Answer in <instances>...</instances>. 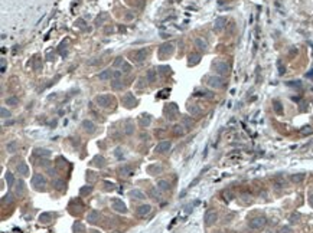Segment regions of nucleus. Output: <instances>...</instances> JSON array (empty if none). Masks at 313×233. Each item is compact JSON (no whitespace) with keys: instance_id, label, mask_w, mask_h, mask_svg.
<instances>
[{"instance_id":"obj_29","label":"nucleus","mask_w":313,"mask_h":233,"mask_svg":"<svg viewBox=\"0 0 313 233\" xmlns=\"http://www.w3.org/2000/svg\"><path fill=\"white\" fill-rule=\"evenodd\" d=\"M92 163H94V166H97V167H104L105 166V160H104V157H101V155H97Z\"/></svg>"},{"instance_id":"obj_5","label":"nucleus","mask_w":313,"mask_h":233,"mask_svg":"<svg viewBox=\"0 0 313 233\" xmlns=\"http://www.w3.org/2000/svg\"><path fill=\"white\" fill-rule=\"evenodd\" d=\"M32 186H33L36 190H43L46 186V181L43 179V176L42 174H35L32 177Z\"/></svg>"},{"instance_id":"obj_18","label":"nucleus","mask_w":313,"mask_h":233,"mask_svg":"<svg viewBox=\"0 0 313 233\" xmlns=\"http://www.w3.org/2000/svg\"><path fill=\"white\" fill-rule=\"evenodd\" d=\"M139 122H140V127H149L152 122V118L150 115H147V114H143V115H140V118H139Z\"/></svg>"},{"instance_id":"obj_35","label":"nucleus","mask_w":313,"mask_h":233,"mask_svg":"<svg viewBox=\"0 0 313 233\" xmlns=\"http://www.w3.org/2000/svg\"><path fill=\"white\" fill-rule=\"evenodd\" d=\"M35 153H36V155H39V157H51V151L49 150H42V148H38Z\"/></svg>"},{"instance_id":"obj_28","label":"nucleus","mask_w":313,"mask_h":233,"mask_svg":"<svg viewBox=\"0 0 313 233\" xmlns=\"http://www.w3.org/2000/svg\"><path fill=\"white\" fill-rule=\"evenodd\" d=\"M290 180H292L293 183H302V181L305 180V174H303V173H299V174H292Z\"/></svg>"},{"instance_id":"obj_26","label":"nucleus","mask_w":313,"mask_h":233,"mask_svg":"<svg viewBox=\"0 0 313 233\" xmlns=\"http://www.w3.org/2000/svg\"><path fill=\"white\" fill-rule=\"evenodd\" d=\"M147 171L150 173V174H157L162 171V166H159V164H152V166L147 167Z\"/></svg>"},{"instance_id":"obj_23","label":"nucleus","mask_w":313,"mask_h":233,"mask_svg":"<svg viewBox=\"0 0 313 233\" xmlns=\"http://www.w3.org/2000/svg\"><path fill=\"white\" fill-rule=\"evenodd\" d=\"M195 46L199 50H206V48H208V43H206V42H205L202 38H196L195 39Z\"/></svg>"},{"instance_id":"obj_52","label":"nucleus","mask_w":313,"mask_h":233,"mask_svg":"<svg viewBox=\"0 0 313 233\" xmlns=\"http://www.w3.org/2000/svg\"><path fill=\"white\" fill-rule=\"evenodd\" d=\"M2 201H3V203H6V201H7V203H12L13 199H12V196H10V194H6L3 199H2Z\"/></svg>"},{"instance_id":"obj_48","label":"nucleus","mask_w":313,"mask_h":233,"mask_svg":"<svg viewBox=\"0 0 313 233\" xmlns=\"http://www.w3.org/2000/svg\"><path fill=\"white\" fill-rule=\"evenodd\" d=\"M75 25L78 26V28H81V29H84V28H85V20H84V19H78V20L75 22Z\"/></svg>"},{"instance_id":"obj_53","label":"nucleus","mask_w":313,"mask_h":233,"mask_svg":"<svg viewBox=\"0 0 313 233\" xmlns=\"http://www.w3.org/2000/svg\"><path fill=\"white\" fill-rule=\"evenodd\" d=\"M224 196H225V200H227V201L232 200V197H234V194H232L231 192H225V193H224Z\"/></svg>"},{"instance_id":"obj_16","label":"nucleus","mask_w":313,"mask_h":233,"mask_svg":"<svg viewBox=\"0 0 313 233\" xmlns=\"http://www.w3.org/2000/svg\"><path fill=\"white\" fill-rule=\"evenodd\" d=\"M82 128L87 131L88 134H92V133H95V124L92 122V121L90 120H85L82 121Z\"/></svg>"},{"instance_id":"obj_31","label":"nucleus","mask_w":313,"mask_h":233,"mask_svg":"<svg viewBox=\"0 0 313 233\" xmlns=\"http://www.w3.org/2000/svg\"><path fill=\"white\" fill-rule=\"evenodd\" d=\"M155 79H156V72L153 69H149L146 74V81L147 82H155Z\"/></svg>"},{"instance_id":"obj_12","label":"nucleus","mask_w":313,"mask_h":233,"mask_svg":"<svg viewBox=\"0 0 313 233\" xmlns=\"http://www.w3.org/2000/svg\"><path fill=\"white\" fill-rule=\"evenodd\" d=\"M170 147H172V142L170 141H160L157 146L155 147V151H156V153H160V154H163V153H166V151L170 150Z\"/></svg>"},{"instance_id":"obj_11","label":"nucleus","mask_w":313,"mask_h":233,"mask_svg":"<svg viewBox=\"0 0 313 233\" xmlns=\"http://www.w3.org/2000/svg\"><path fill=\"white\" fill-rule=\"evenodd\" d=\"M118 174H120L121 177H130V176L134 174V170H133V167H131V166H129V164H124V166L118 167Z\"/></svg>"},{"instance_id":"obj_55","label":"nucleus","mask_w":313,"mask_h":233,"mask_svg":"<svg viewBox=\"0 0 313 233\" xmlns=\"http://www.w3.org/2000/svg\"><path fill=\"white\" fill-rule=\"evenodd\" d=\"M299 219H300V216H299V214H293V216L290 217V222H292V223H296Z\"/></svg>"},{"instance_id":"obj_33","label":"nucleus","mask_w":313,"mask_h":233,"mask_svg":"<svg viewBox=\"0 0 313 233\" xmlns=\"http://www.w3.org/2000/svg\"><path fill=\"white\" fill-rule=\"evenodd\" d=\"M16 193L19 196L25 193V183H23L22 180H19V181H17V184H16Z\"/></svg>"},{"instance_id":"obj_14","label":"nucleus","mask_w":313,"mask_h":233,"mask_svg":"<svg viewBox=\"0 0 313 233\" xmlns=\"http://www.w3.org/2000/svg\"><path fill=\"white\" fill-rule=\"evenodd\" d=\"M150 212H152V206H150V204H142V206H139L137 210H136L137 216H140V217H146Z\"/></svg>"},{"instance_id":"obj_39","label":"nucleus","mask_w":313,"mask_h":233,"mask_svg":"<svg viewBox=\"0 0 313 233\" xmlns=\"http://www.w3.org/2000/svg\"><path fill=\"white\" fill-rule=\"evenodd\" d=\"M4 179H6V183H7V186H10V187H12V186H13V181H15V179H13V174H12V173H6V177H4Z\"/></svg>"},{"instance_id":"obj_24","label":"nucleus","mask_w":313,"mask_h":233,"mask_svg":"<svg viewBox=\"0 0 313 233\" xmlns=\"http://www.w3.org/2000/svg\"><path fill=\"white\" fill-rule=\"evenodd\" d=\"M126 83L121 81V79H114V81H111V88L113 89H116V91H118V89H123L124 88Z\"/></svg>"},{"instance_id":"obj_4","label":"nucleus","mask_w":313,"mask_h":233,"mask_svg":"<svg viewBox=\"0 0 313 233\" xmlns=\"http://www.w3.org/2000/svg\"><path fill=\"white\" fill-rule=\"evenodd\" d=\"M120 76H121V72L113 71V69H104V71L98 75V78H100L101 81H107V79H120Z\"/></svg>"},{"instance_id":"obj_20","label":"nucleus","mask_w":313,"mask_h":233,"mask_svg":"<svg viewBox=\"0 0 313 233\" xmlns=\"http://www.w3.org/2000/svg\"><path fill=\"white\" fill-rule=\"evenodd\" d=\"M17 173L22 176H28L29 174V167H28V164L26 163H19V166H17Z\"/></svg>"},{"instance_id":"obj_30","label":"nucleus","mask_w":313,"mask_h":233,"mask_svg":"<svg viewBox=\"0 0 313 233\" xmlns=\"http://www.w3.org/2000/svg\"><path fill=\"white\" fill-rule=\"evenodd\" d=\"M51 219H52V214H51V213H42L41 216H39L41 223H49Z\"/></svg>"},{"instance_id":"obj_17","label":"nucleus","mask_w":313,"mask_h":233,"mask_svg":"<svg viewBox=\"0 0 313 233\" xmlns=\"http://www.w3.org/2000/svg\"><path fill=\"white\" fill-rule=\"evenodd\" d=\"M225 25H227V19H225V17H218L217 20L214 22V29H215V30H221V29H224V28H225Z\"/></svg>"},{"instance_id":"obj_51","label":"nucleus","mask_w":313,"mask_h":233,"mask_svg":"<svg viewBox=\"0 0 313 233\" xmlns=\"http://www.w3.org/2000/svg\"><path fill=\"white\" fill-rule=\"evenodd\" d=\"M123 63H124V59H123V58H117L116 61H114V66H116V68H117V66H121Z\"/></svg>"},{"instance_id":"obj_37","label":"nucleus","mask_w":313,"mask_h":233,"mask_svg":"<svg viewBox=\"0 0 313 233\" xmlns=\"http://www.w3.org/2000/svg\"><path fill=\"white\" fill-rule=\"evenodd\" d=\"M199 59H201L199 55H191L189 56V65H196V63L199 62Z\"/></svg>"},{"instance_id":"obj_9","label":"nucleus","mask_w":313,"mask_h":233,"mask_svg":"<svg viewBox=\"0 0 313 233\" xmlns=\"http://www.w3.org/2000/svg\"><path fill=\"white\" fill-rule=\"evenodd\" d=\"M208 85L211 88H222L225 83H224V79L218 75H212L208 78Z\"/></svg>"},{"instance_id":"obj_59","label":"nucleus","mask_w":313,"mask_h":233,"mask_svg":"<svg viewBox=\"0 0 313 233\" xmlns=\"http://www.w3.org/2000/svg\"><path fill=\"white\" fill-rule=\"evenodd\" d=\"M309 204H310V206H312V207H313V194H312V196H310V197H309Z\"/></svg>"},{"instance_id":"obj_45","label":"nucleus","mask_w":313,"mask_h":233,"mask_svg":"<svg viewBox=\"0 0 313 233\" xmlns=\"http://www.w3.org/2000/svg\"><path fill=\"white\" fill-rule=\"evenodd\" d=\"M107 17H108V16H107V13H103V15H101V17L98 16L95 19V23H97V25H101V23H103V22H104Z\"/></svg>"},{"instance_id":"obj_62","label":"nucleus","mask_w":313,"mask_h":233,"mask_svg":"<svg viewBox=\"0 0 313 233\" xmlns=\"http://www.w3.org/2000/svg\"><path fill=\"white\" fill-rule=\"evenodd\" d=\"M91 233H97V230H92V232Z\"/></svg>"},{"instance_id":"obj_1","label":"nucleus","mask_w":313,"mask_h":233,"mask_svg":"<svg viewBox=\"0 0 313 233\" xmlns=\"http://www.w3.org/2000/svg\"><path fill=\"white\" fill-rule=\"evenodd\" d=\"M95 102L98 104V107H103V108H110L114 105V98L108 94H104V95H98L95 98Z\"/></svg>"},{"instance_id":"obj_13","label":"nucleus","mask_w":313,"mask_h":233,"mask_svg":"<svg viewBox=\"0 0 313 233\" xmlns=\"http://www.w3.org/2000/svg\"><path fill=\"white\" fill-rule=\"evenodd\" d=\"M172 52H173V43H165V45H162L159 48V55H160L162 58L170 55Z\"/></svg>"},{"instance_id":"obj_44","label":"nucleus","mask_w":313,"mask_h":233,"mask_svg":"<svg viewBox=\"0 0 313 233\" xmlns=\"http://www.w3.org/2000/svg\"><path fill=\"white\" fill-rule=\"evenodd\" d=\"M120 68H121V71H123V72H130V71H131V65H130V63H127L126 61H124V63H123Z\"/></svg>"},{"instance_id":"obj_47","label":"nucleus","mask_w":313,"mask_h":233,"mask_svg":"<svg viewBox=\"0 0 313 233\" xmlns=\"http://www.w3.org/2000/svg\"><path fill=\"white\" fill-rule=\"evenodd\" d=\"M91 190H92L91 186H90V187L87 186V187H82V189H81V192H79V193H81V196H84V194H87V193H91Z\"/></svg>"},{"instance_id":"obj_46","label":"nucleus","mask_w":313,"mask_h":233,"mask_svg":"<svg viewBox=\"0 0 313 233\" xmlns=\"http://www.w3.org/2000/svg\"><path fill=\"white\" fill-rule=\"evenodd\" d=\"M104 186H105V190H114V189H116V184L110 183V181H105Z\"/></svg>"},{"instance_id":"obj_58","label":"nucleus","mask_w":313,"mask_h":233,"mask_svg":"<svg viewBox=\"0 0 313 233\" xmlns=\"http://www.w3.org/2000/svg\"><path fill=\"white\" fill-rule=\"evenodd\" d=\"M116 155H117L118 158L121 157V148H117V150H116Z\"/></svg>"},{"instance_id":"obj_49","label":"nucleus","mask_w":313,"mask_h":233,"mask_svg":"<svg viewBox=\"0 0 313 233\" xmlns=\"http://www.w3.org/2000/svg\"><path fill=\"white\" fill-rule=\"evenodd\" d=\"M0 114H2V116H3V118H9V116H10V112H9L6 108H2V109H0Z\"/></svg>"},{"instance_id":"obj_40","label":"nucleus","mask_w":313,"mask_h":233,"mask_svg":"<svg viewBox=\"0 0 313 233\" xmlns=\"http://www.w3.org/2000/svg\"><path fill=\"white\" fill-rule=\"evenodd\" d=\"M54 186H55V189H56V190H62V189L65 187V183H64L62 180H55Z\"/></svg>"},{"instance_id":"obj_38","label":"nucleus","mask_w":313,"mask_h":233,"mask_svg":"<svg viewBox=\"0 0 313 233\" xmlns=\"http://www.w3.org/2000/svg\"><path fill=\"white\" fill-rule=\"evenodd\" d=\"M6 104H7V105H13V107H15V105L19 104V100H17L16 96H10V98H7V100H6Z\"/></svg>"},{"instance_id":"obj_56","label":"nucleus","mask_w":313,"mask_h":233,"mask_svg":"<svg viewBox=\"0 0 313 233\" xmlns=\"http://www.w3.org/2000/svg\"><path fill=\"white\" fill-rule=\"evenodd\" d=\"M169 92V89H165V91H162V92H159V95H157V98H165L166 96V94Z\"/></svg>"},{"instance_id":"obj_61","label":"nucleus","mask_w":313,"mask_h":233,"mask_svg":"<svg viewBox=\"0 0 313 233\" xmlns=\"http://www.w3.org/2000/svg\"><path fill=\"white\" fill-rule=\"evenodd\" d=\"M289 232H290V229H289V227H284V229H283V233H289Z\"/></svg>"},{"instance_id":"obj_21","label":"nucleus","mask_w":313,"mask_h":233,"mask_svg":"<svg viewBox=\"0 0 313 233\" xmlns=\"http://www.w3.org/2000/svg\"><path fill=\"white\" fill-rule=\"evenodd\" d=\"M130 197H133V199H137V200H143V199H146V194L142 192V190H131V192L129 193Z\"/></svg>"},{"instance_id":"obj_8","label":"nucleus","mask_w":313,"mask_h":233,"mask_svg":"<svg viewBox=\"0 0 313 233\" xmlns=\"http://www.w3.org/2000/svg\"><path fill=\"white\" fill-rule=\"evenodd\" d=\"M214 68H215V71H217L218 75H227V74L230 72V66H228V63L222 62V61H218V62L214 63Z\"/></svg>"},{"instance_id":"obj_22","label":"nucleus","mask_w":313,"mask_h":233,"mask_svg":"<svg viewBox=\"0 0 313 233\" xmlns=\"http://www.w3.org/2000/svg\"><path fill=\"white\" fill-rule=\"evenodd\" d=\"M156 186H157V189L159 190H162V192H167V190L170 189V184H169L167 180H159Z\"/></svg>"},{"instance_id":"obj_3","label":"nucleus","mask_w":313,"mask_h":233,"mask_svg":"<svg viewBox=\"0 0 313 233\" xmlns=\"http://www.w3.org/2000/svg\"><path fill=\"white\" fill-rule=\"evenodd\" d=\"M121 104L124 105L126 108H133V107L137 105V100L134 98V95L131 92H127V94H124V95L121 96Z\"/></svg>"},{"instance_id":"obj_57","label":"nucleus","mask_w":313,"mask_h":233,"mask_svg":"<svg viewBox=\"0 0 313 233\" xmlns=\"http://www.w3.org/2000/svg\"><path fill=\"white\" fill-rule=\"evenodd\" d=\"M306 76H307V78H310V79H313V68H312V71L306 74Z\"/></svg>"},{"instance_id":"obj_27","label":"nucleus","mask_w":313,"mask_h":233,"mask_svg":"<svg viewBox=\"0 0 313 233\" xmlns=\"http://www.w3.org/2000/svg\"><path fill=\"white\" fill-rule=\"evenodd\" d=\"M72 229H74V233H85V226H84L82 223H79V222H75V223H74Z\"/></svg>"},{"instance_id":"obj_2","label":"nucleus","mask_w":313,"mask_h":233,"mask_svg":"<svg viewBox=\"0 0 313 233\" xmlns=\"http://www.w3.org/2000/svg\"><path fill=\"white\" fill-rule=\"evenodd\" d=\"M266 223H267V219H266V217L257 216V217H253V219L248 222V226H250V229H253V230H260L266 226Z\"/></svg>"},{"instance_id":"obj_36","label":"nucleus","mask_w":313,"mask_h":233,"mask_svg":"<svg viewBox=\"0 0 313 233\" xmlns=\"http://www.w3.org/2000/svg\"><path fill=\"white\" fill-rule=\"evenodd\" d=\"M192 120L191 118H188V116H183V120H182V125H183L185 128H191L192 127Z\"/></svg>"},{"instance_id":"obj_7","label":"nucleus","mask_w":313,"mask_h":233,"mask_svg":"<svg viewBox=\"0 0 313 233\" xmlns=\"http://www.w3.org/2000/svg\"><path fill=\"white\" fill-rule=\"evenodd\" d=\"M147 55H149V49L147 48H143V49H139L133 53V61L137 63H142L143 61H146Z\"/></svg>"},{"instance_id":"obj_50","label":"nucleus","mask_w":313,"mask_h":233,"mask_svg":"<svg viewBox=\"0 0 313 233\" xmlns=\"http://www.w3.org/2000/svg\"><path fill=\"white\" fill-rule=\"evenodd\" d=\"M313 133V128L312 127H305V128L302 129V134L303 135H306V134H312Z\"/></svg>"},{"instance_id":"obj_25","label":"nucleus","mask_w":313,"mask_h":233,"mask_svg":"<svg viewBox=\"0 0 313 233\" xmlns=\"http://www.w3.org/2000/svg\"><path fill=\"white\" fill-rule=\"evenodd\" d=\"M17 147H19V144H17V141H10L7 142V146H6V150H7V153H15V151H17Z\"/></svg>"},{"instance_id":"obj_34","label":"nucleus","mask_w":313,"mask_h":233,"mask_svg":"<svg viewBox=\"0 0 313 233\" xmlns=\"http://www.w3.org/2000/svg\"><path fill=\"white\" fill-rule=\"evenodd\" d=\"M134 131V125L130 122V121H126L124 122V133L126 134H131Z\"/></svg>"},{"instance_id":"obj_32","label":"nucleus","mask_w":313,"mask_h":233,"mask_svg":"<svg viewBox=\"0 0 313 233\" xmlns=\"http://www.w3.org/2000/svg\"><path fill=\"white\" fill-rule=\"evenodd\" d=\"M241 201L244 204H250L251 201H253V196L248 194V193H242L241 194Z\"/></svg>"},{"instance_id":"obj_54","label":"nucleus","mask_w":313,"mask_h":233,"mask_svg":"<svg viewBox=\"0 0 313 233\" xmlns=\"http://www.w3.org/2000/svg\"><path fill=\"white\" fill-rule=\"evenodd\" d=\"M289 85H290V87H297V88L302 87L300 81H292V82H289Z\"/></svg>"},{"instance_id":"obj_43","label":"nucleus","mask_w":313,"mask_h":233,"mask_svg":"<svg viewBox=\"0 0 313 233\" xmlns=\"http://www.w3.org/2000/svg\"><path fill=\"white\" fill-rule=\"evenodd\" d=\"M189 112L192 114V115H198L201 111H199V108H198L196 105H189Z\"/></svg>"},{"instance_id":"obj_60","label":"nucleus","mask_w":313,"mask_h":233,"mask_svg":"<svg viewBox=\"0 0 313 233\" xmlns=\"http://www.w3.org/2000/svg\"><path fill=\"white\" fill-rule=\"evenodd\" d=\"M126 19H127V20H130V19H133V15H127V16H126Z\"/></svg>"},{"instance_id":"obj_15","label":"nucleus","mask_w":313,"mask_h":233,"mask_svg":"<svg viewBox=\"0 0 313 233\" xmlns=\"http://www.w3.org/2000/svg\"><path fill=\"white\" fill-rule=\"evenodd\" d=\"M87 220H88V223H91V225L97 223V222L100 220V213L97 212V210H91V212L87 214Z\"/></svg>"},{"instance_id":"obj_19","label":"nucleus","mask_w":313,"mask_h":233,"mask_svg":"<svg viewBox=\"0 0 313 233\" xmlns=\"http://www.w3.org/2000/svg\"><path fill=\"white\" fill-rule=\"evenodd\" d=\"M176 112H178V107H176V104H170L166 108L167 118H170V120H173V118L176 116Z\"/></svg>"},{"instance_id":"obj_41","label":"nucleus","mask_w":313,"mask_h":233,"mask_svg":"<svg viewBox=\"0 0 313 233\" xmlns=\"http://www.w3.org/2000/svg\"><path fill=\"white\" fill-rule=\"evenodd\" d=\"M185 127H183V125H176V127H175V134H176V135H183V134H185Z\"/></svg>"},{"instance_id":"obj_10","label":"nucleus","mask_w":313,"mask_h":233,"mask_svg":"<svg viewBox=\"0 0 313 233\" xmlns=\"http://www.w3.org/2000/svg\"><path fill=\"white\" fill-rule=\"evenodd\" d=\"M217 220H218L217 212H214V210H208V212H206V214H205V225H206V226H212Z\"/></svg>"},{"instance_id":"obj_63","label":"nucleus","mask_w":313,"mask_h":233,"mask_svg":"<svg viewBox=\"0 0 313 233\" xmlns=\"http://www.w3.org/2000/svg\"><path fill=\"white\" fill-rule=\"evenodd\" d=\"M215 233H222V232H215Z\"/></svg>"},{"instance_id":"obj_42","label":"nucleus","mask_w":313,"mask_h":233,"mask_svg":"<svg viewBox=\"0 0 313 233\" xmlns=\"http://www.w3.org/2000/svg\"><path fill=\"white\" fill-rule=\"evenodd\" d=\"M273 104H274V111H276V112H277V114H283V108H281V104H280L279 101H274Z\"/></svg>"},{"instance_id":"obj_6","label":"nucleus","mask_w":313,"mask_h":233,"mask_svg":"<svg viewBox=\"0 0 313 233\" xmlns=\"http://www.w3.org/2000/svg\"><path fill=\"white\" fill-rule=\"evenodd\" d=\"M110 204H111V209H114L117 213H126L127 212V207H126L124 201L120 200V199H111Z\"/></svg>"}]
</instances>
